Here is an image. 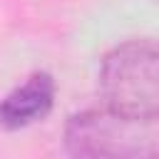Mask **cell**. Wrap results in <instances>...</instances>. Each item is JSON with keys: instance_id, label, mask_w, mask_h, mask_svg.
Masks as SVG:
<instances>
[{"instance_id": "6da1fadb", "label": "cell", "mask_w": 159, "mask_h": 159, "mask_svg": "<svg viewBox=\"0 0 159 159\" xmlns=\"http://www.w3.org/2000/svg\"><path fill=\"white\" fill-rule=\"evenodd\" d=\"M104 107L134 122L159 119V42L127 40L112 47L99 65Z\"/></svg>"}, {"instance_id": "7a4b0ae2", "label": "cell", "mask_w": 159, "mask_h": 159, "mask_svg": "<svg viewBox=\"0 0 159 159\" xmlns=\"http://www.w3.org/2000/svg\"><path fill=\"white\" fill-rule=\"evenodd\" d=\"M62 142L72 159H159V127L109 109L75 112L65 122Z\"/></svg>"}, {"instance_id": "3957f363", "label": "cell", "mask_w": 159, "mask_h": 159, "mask_svg": "<svg viewBox=\"0 0 159 159\" xmlns=\"http://www.w3.org/2000/svg\"><path fill=\"white\" fill-rule=\"evenodd\" d=\"M57 84L50 72H32L22 84L12 87L0 99V127L2 129H25L45 119L55 104Z\"/></svg>"}]
</instances>
